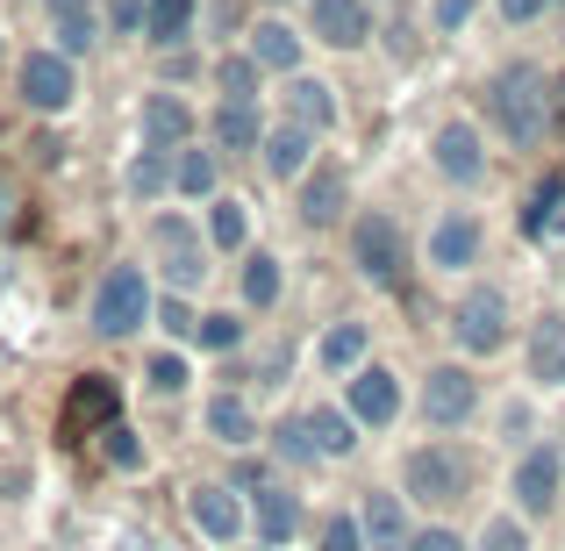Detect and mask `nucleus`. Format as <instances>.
Masks as SVG:
<instances>
[{
  "label": "nucleus",
  "instance_id": "38",
  "mask_svg": "<svg viewBox=\"0 0 565 551\" xmlns=\"http://www.w3.org/2000/svg\"><path fill=\"white\" fill-rule=\"evenodd\" d=\"M193 337H201L207 351H236V345H244V322L222 308V316H201V330H193Z\"/></svg>",
  "mask_w": 565,
  "mask_h": 551
},
{
  "label": "nucleus",
  "instance_id": "3",
  "mask_svg": "<svg viewBox=\"0 0 565 551\" xmlns=\"http://www.w3.org/2000/svg\"><path fill=\"white\" fill-rule=\"evenodd\" d=\"M401 487H408V501H423V509H451V501H466L472 466H466L458 444H415V452L401 458Z\"/></svg>",
  "mask_w": 565,
  "mask_h": 551
},
{
  "label": "nucleus",
  "instance_id": "1",
  "mask_svg": "<svg viewBox=\"0 0 565 551\" xmlns=\"http://www.w3.org/2000/svg\"><path fill=\"white\" fill-rule=\"evenodd\" d=\"M487 115H494V129L515 144V151H537L544 137H552V72H537V65H501L494 80H487Z\"/></svg>",
  "mask_w": 565,
  "mask_h": 551
},
{
  "label": "nucleus",
  "instance_id": "47",
  "mask_svg": "<svg viewBox=\"0 0 565 551\" xmlns=\"http://www.w3.org/2000/svg\"><path fill=\"white\" fill-rule=\"evenodd\" d=\"M552 129H565V72H552Z\"/></svg>",
  "mask_w": 565,
  "mask_h": 551
},
{
  "label": "nucleus",
  "instance_id": "10",
  "mask_svg": "<svg viewBox=\"0 0 565 551\" xmlns=\"http://www.w3.org/2000/svg\"><path fill=\"white\" fill-rule=\"evenodd\" d=\"M308 36L330 51H365L380 36L373 29V0H308Z\"/></svg>",
  "mask_w": 565,
  "mask_h": 551
},
{
  "label": "nucleus",
  "instance_id": "32",
  "mask_svg": "<svg viewBox=\"0 0 565 551\" xmlns=\"http://www.w3.org/2000/svg\"><path fill=\"white\" fill-rule=\"evenodd\" d=\"M172 158L180 151H151V144H143L137 158H129V193H137V201H158V193H172Z\"/></svg>",
  "mask_w": 565,
  "mask_h": 551
},
{
  "label": "nucleus",
  "instance_id": "40",
  "mask_svg": "<svg viewBox=\"0 0 565 551\" xmlns=\"http://www.w3.org/2000/svg\"><path fill=\"white\" fill-rule=\"evenodd\" d=\"M151 322H166V337H193V330H201V316H193V301H186V294H166Z\"/></svg>",
  "mask_w": 565,
  "mask_h": 551
},
{
  "label": "nucleus",
  "instance_id": "19",
  "mask_svg": "<svg viewBox=\"0 0 565 551\" xmlns=\"http://www.w3.org/2000/svg\"><path fill=\"white\" fill-rule=\"evenodd\" d=\"M523 365L537 386H565V308H544L530 322V345H523Z\"/></svg>",
  "mask_w": 565,
  "mask_h": 551
},
{
  "label": "nucleus",
  "instance_id": "7",
  "mask_svg": "<svg viewBox=\"0 0 565 551\" xmlns=\"http://www.w3.org/2000/svg\"><path fill=\"white\" fill-rule=\"evenodd\" d=\"M558 487H565V458H558V444H530V452L515 458V473H509L515 509H523L530 523H544V516L558 509Z\"/></svg>",
  "mask_w": 565,
  "mask_h": 551
},
{
  "label": "nucleus",
  "instance_id": "41",
  "mask_svg": "<svg viewBox=\"0 0 565 551\" xmlns=\"http://www.w3.org/2000/svg\"><path fill=\"white\" fill-rule=\"evenodd\" d=\"M143 22H151V0H108V29L115 36H143Z\"/></svg>",
  "mask_w": 565,
  "mask_h": 551
},
{
  "label": "nucleus",
  "instance_id": "18",
  "mask_svg": "<svg viewBox=\"0 0 565 551\" xmlns=\"http://www.w3.org/2000/svg\"><path fill=\"white\" fill-rule=\"evenodd\" d=\"M115 415H122V394H115V380H108V372H86V380L72 386V401H65V437L115 430Z\"/></svg>",
  "mask_w": 565,
  "mask_h": 551
},
{
  "label": "nucleus",
  "instance_id": "12",
  "mask_svg": "<svg viewBox=\"0 0 565 551\" xmlns=\"http://www.w3.org/2000/svg\"><path fill=\"white\" fill-rule=\"evenodd\" d=\"M344 201H351V180H344L337 158H316V172L294 187V215H301V230H330V222H344Z\"/></svg>",
  "mask_w": 565,
  "mask_h": 551
},
{
  "label": "nucleus",
  "instance_id": "37",
  "mask_svg": "<svg viewBox=\"0 0 565 551\" xmlns=\"http://www.w3.org/2000/svg\"><path fill=\"white\" fill-rule=\"evenodd\" d=\"M316 551H365V523L359 516H330V523L316 530Z\"/></svg>",
  "mask_w": 565,
  "mask_h": 551
},
{
  "label": "nucleus",
  "instance_id": "15",
  "mask_svg": "<svg viewBox=\"0 0 565 551\" xmlns=\"http://www.w3.org/2000/svg\"><path fill=\"white\" fill-rule=\"evenodd\" d=\"M344 409L359 415L365 430H386V423L401 415V380H394L386 365H359V372L344 380Z\"/></svg>",
  "mask_w": 565,
  "mask_h": 551
},
{
  "label": "nucleus",
  "instance_id": "5",
  "mask_svg": "<svg viewBox=\"0 0 565 551\" xmlns=\"http://www.w3.org/2000/svg\"><path fill=\"white\" fill-rule=\"evenodd\" d=\"M451 337L458 351H472V359H494L501 345H509V294L501 287H466L451 308Z\"/></svg>",
  "mask_w": 565,
  "mask_h": 551
},
{
  "label": "nucleus",
  "instance_id": "17",
  "mask_svg": "<svg viewBox=\"0 0 565 551\" xmlns=\"http://www.w3.org/2000/svg\"><path fill=\"white\" fill-rule=\"evenodd\" d=\"M143 144H151V151H186L193 144L186 94H172V86H151V94H143Z\"/></svg>",
  "mask_w": 565,
  "mask_h": 551
},
{
  "label": "nucleus",
  "instance_id": "48",
  "mask_svg": "<svg viewBox=\"0 0 565 551\" xmlns=\"http://www.w3.org/2000/svg\"><path fill=\"white\" fill-rule=\"evenodd\" d=\"M115 551H151V544H137V538H129V544H115Z\"/></svg>",
  "mask_w": 565,
  "mask_h": 551
},
{
  "label": "nucleus",
  "instance_id": "11",
  "mask_svg": "<svg viewBox=\"0 0 565 551\" xmlns=\"http://www.w3.org/2000/svg\"><path fill=\"white\" fill-rule=\"evenodd\" d=\"M429 166L444 172L451 187H487V144L472 123H444L437 137H429Z\"/></svg>",
  "mask_w": 565,
  "mask_h": 551
},
{
  "label": "nucleus",
  "instance_id": "46",
  "mask_svg": "<svg viewBox=\"0 0 565 551\" xmlns=\"http://www.w3.org/2000/svg\"><path fill=\"white\" fill-rule=\"evenodd\" d=\"M544 8H558V0H501V22H509V29L515 22H537Z\"/></svg>",
  "mask_w": 565,
  "mask_h": 551
},
{
  "label": "nucleus",
  "instance_id": "25",
  "mask_svg": "<svg viewBox=\"0 0 565 551\" xmlns=\"http://www.w3.org/2000/svg\"><path fill=\"white\" fill-rule=\"evenodd\" d=\"M287 123H301V129H330L337 123V86L330 80H316V72H294L287 80Z\"/></svg>",
  "mask_w": 565,
  "mask_h": 551
},
{
  "label": "nucleus",
  "instance_id": "24",
  "mask_svg": "<svg viewBox=\"0 0 565 551\" xmlns=\"http://www.w3.org/2000/svg\"><path fill=\"white\" fill-rule=\"evenodd\" d=\"M250 523H258V544H265V551L294 544V530H301V495H287V487H258V501H250Z\"/></svg>",
  "mask_w": 565,
  "mask_h": 551
},
{
  "label": "nucleus",
  "instance_id": "29",
  "mask_svg": "<svg viewBox=\"0 0 565 551\" xmlns=\"http://www.w3.org/2000/svg\"><path fill=\"white\" fill-rule=\"evenodd\" d=\"M215 180H222V151L215 144H186V151L172 158V187H180L186 201H215Z\"/></svg>",
  "mask_w": 565,
  "mask_h": 551
},
{
  "label": "nucleus",
  "instance_id": "44",
  "mask_svg": "<svg viewBox=\"0 0 565 551\" xmlns=\"http://www.w3.org/2000/svg\"><path fill=\"white\" fill-rule=\"evenodd\" d=\"M408 551H472L466 538H458V530H444V523H429V530H415L408 538Z\"/></svg>",
  "mask_w": 565,
  "mask_h": 551
},
{
  "label": "nucleus",
  "instance_id": "34",
  "mask_svg": "<svg viewBox=\"0 0 565 551\" xmlns=\"http://www.w3.org/2000/svg\"><path fill=\"white\" fill-rule=\"evenodd\" d=\"M215 94L222 100H258V57H250V51H222L215 57Z\"/></svg>",
  "mask_w": 565,
  "mask_h": 551
},
{
  "label": "nucleus",
  "instance_id": "35",
  "mask_svg": "<svg viewBox=\"0 0 565 551\" xmlns=\"http://www.w3.org/2000/svg\"><path fill=\"white\" fill-rule=\"evenodd\" d=\"M558 208H565V172H544V180L530 187V201H523V230H530V236H544Z\"/></svg>",
  "mask_w": 565,
  "mask_h": 551
},
{
  "label": "nucleus",
  "instance_id": "4",
  "mask_svg": "<svg viewBox=\"0 0 565 551\" xmlns=\"http://www.w3.org/2000/svg\"><path fill=\"white\" fill-rule=\"evenodd\" d=\"M151 316H158V301H151L143 265H108V273H100V287H94V330L122 345V337H137Z\"/></svg>",
  "mask_w": 565,
  "mask_h": 551
},
{
  "label": "nucleus",
  "instance_id": "21",
  "mask_svg": "<svg viewBox=\"0 0 565 551\" xmlns=\"http://www.w3.org/2000/svg\"><path fill=\"white\" fill-rule=\"evenodd\" d=\"M193 523H201V538L207 544H222V551H236V538H244V501L230 495V487H193Z\"/></svg>",
  "mask_w": 565,
  "mask_h": 551
},
{
  "label": "nucleus",
  "instance_id": "13",
  "mask_svg": "<svg viewBox=\"0 0 565 551\" xmlns=\"http://www.w3.org/2000/svg\"><path fill=\"white\" fill-rule=\"evenodd\" d=\"M480 244H487L480 215L472 208H444L437 230H429V265L437 273H466V265H480Z\"/></svg>",
  "mask_w": 565,
  "mask_h": 551
},
{
  "label": "nucleus",
  "instance_id": "14",
  "mask_svg": "<svg viewBox=\"0 0 565 551\" xmlns=\"http://www.w3.org/2000/svg\"><path fill=\"white\" fill-rule=\"evenodd\" d=\"M151 236H158V251H166L172 294H193V287L207 279V258H201V236H193V222H186V215H158Z\"/></svg>",
  "mask_w": 565,
  "mask_h": 551
},
{
  "label": "nucleus",
  "instance_id": "9",
  "mask_svg": "<svg viewBox=\"0 0 565 551\" xmlns=\"http://www.w3.org/2000/svg\"><path fill=\"white\" fill-rule=\"evenodd\" d=\"M258 166H265L273 187H301L308 172H316V129H301V123L279 115V123L265 129V144H258Z\"/></svg>",
  "mask_w": 565,
  "mask_h": 551
},
{
  "label": "nucleus",
  "instance_id": "43",
  "mask_svg": "<svg viewBox=\"0 0 565 551\" xmlns=\"http://www.w3.org/2000/svg\"><path fill=\"white\" fill-rule=\"evenodd\" d=\"M480 551H530V530L515 523V516H494V530H487Z\"/></svg>",
  "mask_w": 565,
  "mask_h": 551
},
{
  "label": "nucleus",
  "instance_id": "33",
  "mask_svg": "<svg viewBox=\"0 0 565 551\" xmlns=\"http://www.w3.org/2000/svg\"><path fill=\"white\" fill-rule=\"evenodd\" d=\"M279 258L273 251H244V279H236V287H244V308H273L279 301Z\"/></svg>",
  "mask_w": 565,
  "mask_h": 551
},
{
  "label": "nucleus",
  "instance_id": "20",
  "mask_svg": "<svg viewBox=\"0 0 565 551\" xmlns=\"http://www.w3.org/2000/svg\"><path fill=\"white\" fill-rule=\"evenodd\" d=\"M250 57H258V72H301V29L287 22V14H258L250 22V43H244Z\"/></svg>",
  "mask_w": 565,
  "mask_h": 551
},
{
  "label": "nucleus",
  "instance_id": "16",
  "mask_svg": "<svg viewBox=\"0 0 565 551\" xmlns=\"http://www.w3.org/2000/svg\"><path fill=\"white\" fill-rule=\"evenodd\" d=\"M51 8V36L65 57H94L100 51V29H108V8L100 0H43Z\"/></svg>",
  "mask_w": 565,
  "mask_h": 551
},
{
  "label": "nucleus",
  "instance_id": "39",
  "mask_svg": "<svg viewBox=\"0 0 565 551\" xmlns=\"http://www.w3.org/2000/svg\"><path fill=\"white\" fill-rule=\"evenodd\" d=\"M143 380H151V394H180V386H186V359H180V351H158V359L143 365Z\"/></svg>",
  "mask_w": 565,
  "mask_h": 551
},
{
  "label": "nucleus",
  "instance_id": "45",
  "mask_svg": "<svg viewBox=\"0 0 565 551\" xmlns=\"http://www.w3.org/2000/svg\"><path fill=\"white\" fill-rule=\"evenodd\" d=\"M472 8H480V0H437V29H444V36H458V29L472 22Z\"/></svg>",
  "mask_w": 565,
  "mask_h": 551
},
{
  "label": "nucleus",
  "instance_id": "42",
  "mask_svg": "<svg viewBox=\"0 0 565 551\" xmlns=\"http://www.w3.org/2000/svg\"><path fill=\"white\" fill-rule=\"evenodd\" d=\"M100 437H108V458H115L122 473H137V466H143V444H137V430H122V423H115V430H100Z\"/></svg>",
  "mask_w": 565,
  "mask_h": 551
},
{
  "label": "nucleus",
  "instance_id": "22",
  "mask_svg": "<svg viewBox=\"0 0 565 551\" xmlns=\"http://www.w3.org/2000/svg\"><path fill=\"white\" fill-rule=\"evenodd\" d=\"M207 137H215V151L244 158L265 144V123H258V100H215V115H207Z\"/></svg>",
  "mask_w": 565,
  "mask_h": 551
},
{
  "label": "nucleus",
  "instance_id": "27",
  "mask_svg": "<svg viewBox=\"0 0 565 551\" xmlns=\"http://www.w3.org/2000/svg\"><path fill=\"white\" fill-rule=\"evenodd\" d=\"M301 423H308V437H316L322 458H351V452H359V415H351V409H330V401H316Z\"/></svg>",
  "mask_w": 565,
  "mask_h": 551
},
{
  "label": "nucleus",
  "instance_id": "6",
  "mask_svg": "<svg viewBox=\"0 0 565 551\" xmlns=\"http://www.w3.org/2000/svg\"><path fill=\"white\" fill-rule=\"evenodd\" d=\"M14 86H22V100H29L36 115H65L72 100H79V57H65L57 43H43V51L22 57Z\"/></svg>",
  "mask_w": 565,
  "mask_h": 551
},
{
  "label": "nucleus",
  "instance_id": "26",
  "mask_svg": "<svg viewBox=\"0 0 565 551\" xmlns=\"http://www.w3.org/2000/svg\"><path fill=\"white\" fill-rule=\"evenodd\" d=\"M207 437H215V444H230V452H244V444H258V415H250V401L222 386V394L207 401Z\"/></svg>",
  "mask_w": 565,
  "mask_h": 551
},
{
  "label": "nucleus",
  "instance_id": "30",
  "mask_svg": "<svg viewBox=\"0 0 565 551\" xmlns=\"http://www.w3.org/2000/svg\"><path fill=\"white\" fill-rule=\"evenodd\" d=\"M207 244L215 251H244L250 244V215H244V201H236V193H215V201H207Z\"/></svg>",
  "mask_w": 565,
  "mask_h": 551
},
{
  "label": "nucleus",
  "instance_id": "36",
  "mask_svg": "<svg viewBox=\"0 0 565 551\" xmlns=\"http://www.w3.org/2000/svg\"><path fill=\"white\" fill-rule=\"evenodd\" d=\"M273 458H279V466H322V452H316V437H308L301 415L273 423Z\"/></svg>",
  "mask_w": 565,
  "mask_h": 551
},
{
  "label": "nucleus",
  "instance_id": "23",
  "mask_svg": "<svg viewBox=\"0 0 565 551\" xmlns=\"http://www.w3.org/2000/svg\"><path fill=\"white\" fill-rule=\"evenodd\" d=\"M365 551H408V509H401V495H386V487H373V495H365Z\"/></svg>",
  "mask_w": 565,
  "mask_h": 551
},
{
  "label": "nucleus",
  "instance_id": "28",
  "mask_svg": "<svg viewBox=\"0 0 565 551\" xmlns=\"http://www.w3.org/2000/svg\"><path fill=\"white\" fill-rule=\"evenodd\" d=\"M193 22H201V0H151L143 43L151 51H180V43H193Z\"/></svg>",
  "mask_w": 565,
  "mask_h": 551
},
{
  "label": "nucleus",
  "instance_id": "2",
  "mask_svg": "<svg viewBox=\"0 0 565 551\" xmlns=\"http://www.w3.org/2000/svg\"><path fill=\"white\" fill-rule=\"evenodd\" d=\"M351 265H359L380 294H401V279H408V236H401V215L359 208V215H351Z\"/></svg>",
  "mask_w": 565,
  "mask_h": 551
},
{
  "label": "nucleus",
  "instance_id": "8",
  "mask_svg": "<svg viewBox=\"0 0 565 551\" xmlns=\"http://www.w3.org/2000/svg\"><path fill=\"white\" fill-rule=\"evenodd\" d=\"M480 409V380L466 365H429L423 372V423L429 430H466Z\"/></svg>",
  "mask_w": 565,
  "mask_h": 551
},
{
  "label": "nucleus",
  "instance_id": "49",
  "mask_svg": "<svg viewBox=\"0 0 565 551\" xmlns=\"http://www.w3.org/2000/svg\"><path fill=\"white\" fill-rule=\"evenodd\" d=\"M558 8H565V0H558Z\"/></svg>",
  "mask_w": 565,
  "mask_h": 551
},
{
  "label": "nucleus",
  "instance_id": "31",
  "mask_svg": "<svg viewBox=\"0 0 565 551\" xmlns=\"http://www.w3.org/2000/svg\"><path fill=\"white\" fill-rule=\"evenodd\" d=\"M365 345H373V337H365V322H351V316H344V322H330V330H322V365L351 380V372L365 365Z\"/></svg>",
  "mask_w": 565,
  "mask_h": 551
}]
</instances>
